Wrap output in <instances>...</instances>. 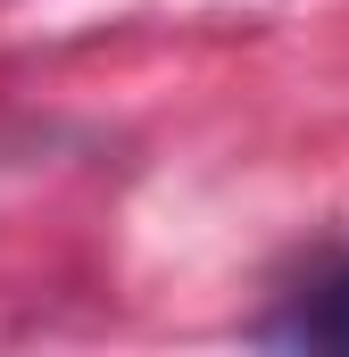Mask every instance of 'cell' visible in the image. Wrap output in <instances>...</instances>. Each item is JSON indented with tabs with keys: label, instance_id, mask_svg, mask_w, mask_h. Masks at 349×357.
Listing matches in <instances>:
<instances>
[{
	"label": "cell",
	"instance_id": "cell-1",
	"mask_svg": "<svg viewBox=\"0 0 349 357\" xmlns=\"http://www.w3.org/2000/svg\"><path fill=\"white\" fill-rule=\"evenodd\" d=\"M266 341L349 357V266H333L325 282H308V291L291 299V316H274V324H266Z\"/></svg>",
	"mask_w": 349,
	"mask_h": 357
}]
</instances>
